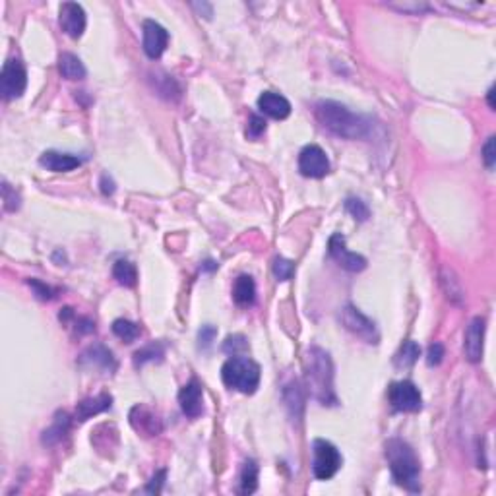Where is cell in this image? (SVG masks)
<instances>
[{
	"label": "cell",
	"mask_w": 496,
	"mask_h": 496,
	"mask_svg": "<svg viewBox=\"0 0 496 496\" xmlns=\"http://www.w3.org/2000/svg\"><path fill=\"white\" fill-rule=\"evenodd\" d=\"M305 382L309 393L320 403L334 407L337 405L336 388H334V363L328 351L322 347H310L305 355Z\"/></svg>",
	"instance_id": "obj_1"
},
{
	"label": "cell",
	"mask_w": 496,
	"mask_h": 496,
	"mask_svg": "<svg viewBox=\"0 0 496 496\" xmlns=\"http://www.w3.org/2000/svg\"><path fill=\"white\" fill-rule=\"evenodd\" d=\"M316 119L326 130L336 134L339 138H345V140L366 138L373 128L370 119L357 114L337 101H320L316 105Z\"/></svg>",
	"instance_id": "obj_2"
},
{
	"label": "cell",
	"mask_w": 496,
	"mask_h": 496,
	"mask_svg": "<svg viewBox=\"0 0 496 496\" xmlns=\"http://www.w3.org/2000/svg\"><path fill=\"white\" fill-rule=\"evenodd\" d=\"M386 459L390 465L393 481L409 493L421 490V463L415 450L402 438H390L384 446Z\"/></svg>",
	"instance_id": "obj_3"
},
{
	"label": "cell",
	"mask_w": 496,
	"mask_h": 496,
	"mask_svg": "<svg viewBox=\"0 0 496 496\" xmlns=\"http://www.w3.org/2000/svg\"><path fill=\"white\" fill-rule=\"evenodd\" d=\"M221 378L227 388L241 393H254L260 384V366L248 357H231L221 368Z\"/></svg>",
	"instance_id": "obj_4"
},
{
	"label": "cell",
	"mask_w": 496,
	"mask_h": 496,
	"mask_svg": "<svg viewBox=\"0 0 496 496\" xmlns=\"http://www.w3.org/2000/svg\"><path fill=\"white\" fill-rule=\"evenodd\" d=\"M312 454H314L312 473H314V477L318 479V481H328V479L334 477L339 471V468H341V463H343L339 450L332 442L324 441V438L314 441Z\"/></svg>",
	"instance_id": "obj_5"
},
{
	"label": "cell",
	"mask_w": 496,
	"mask_h": 496,
	"mask_svg": "<svg viewBox=\"0 0 496 496\" xmlns=\"http://www.w3.org/2000/svg\"><path fill=\"white\" fill-rule=\"evenodd\" d=\"M26 85H28V72H26V66L18 58H8L4 66H2V72H0V92L2 97L6 101L12 99H18L26 92Z\"/></svg>",
	"instance_id": "obj_6"
},
{
	"label": "cell",
	"mask_w": 496,
	"mask_h": 496,
	"mask_svg": "<svg viewBox=\"0 0 496 496\" xmlns=\"http://www.w3.org/2000/svg\"><path fill=\"white\" fill-rule=\"evenodd\" d=\"M339 320L343 324V328L349 330L351 334H355L357 337H361L366 343H378L380 341V334L373 320L365 316L361 310L353 307V305H345L341 312H339Z\"/></svg>",
	"instance_id": "obj_7"
},
{
	"label": "cell",
	"mask_w": 496,
	"mask_h": 496,
	"mask_svg": "<svg viewBox=\"0 0 496 496\" xmlns=\"http://www.w3.org/2000/svg\"><path fill=\"white\" fill-rule=\"evenodd\" d=\"M388 402L395 411L417 413L422 407V397L419 388L409 380L392 382L388 388Z\"/></svg>",
	"instance_id": "obj_8"
},
{
	"label": "cell",
	"mask_w": 496,
	"mask_h": 496,
	"mask_svg": "<svg viewBox=\"0 0 496 496\" xmlns=\"http://www.w3.org/2000/svg\"><path fill=\"white\" fill-rule=\"evenodd\" d=\"M299 171L302 177L324 178L330 173V160L326 151L316 144L305 146L299 153Z\"/></svg>",
	"instance_id": "obj_9"
},
{
	"label": "cell",
	"mask_w": 496,
	"mask_h": 496,
	"mask_svg": "<svg viewBox=\"0 0 496 496\" xmlns=\"http://www.w3.org/2000/svg\"><path fill=\"white\" fill-rule=\"evenodd\" d=\"M328 253L332 256V260L341 266L347 272H363L366 268V258L361 254L351 253L347 248L345 237L341 233H334L328 241Z\"/></svg>",
	"instance_id": "obj_10"
},
{
	"label": "cell",
	"mask_w": 496,
	"mask_h": 496,
	"mask_svg": "<svg viewBox=\"0 0 496 496\" xmlns=\"http://www.w3.org/2000/svg\"><path fill=\"white\" fill-rule=\"evenodd\" d=\"M58 24L68 37L78 39L82 37V33L85 31V12L78 2H65L60 4L58 10Z\"/></svg>",
	"instance_id": "obj_11"
},
{
	"label": "cell",
	"mask_w": 496,
	"mask_h": 496,
	"mask_svg": "<svg viewBox=\"0 0 496 496\" xmlns=\"http://www.w3.org/2000/svg\"><path fill=\"white\" fill-rule=\"evenodd\" d=\"M142 29H144V53L153 60L160 58L167 49L169 31L153 19H146Z\"/></svg>",
	"instance_id": "obj_12"
},
{
	"label": "cell",
	"mask_w": 496,
	"mask_h": 496,
	"mask_svg": "<svg viewBox=\"0 0 496 496\" xmlns=\"http://www.w3.org/2000/svg\"><path fill=\"white\" fill-rule=\"evenodd\" d=\"M485 330H487V322L485 318H473L469 322L468 330H465V337H463V353L469 363H479L483 357V341H485Z\"/></svg>",
	"instance_id": "obj_13"
},
{
	"label": "cell",
	"mask_w": 496,
	"mask_h": 496,
	"mask_svg": "<svg viewBox=\"0 0 496 496\" xmlns=\"http://www.w3.org/2000/svg\"><path fill=\"white\" fill-rule=\"evenodd\" d=\"M178 403H180L182 413L190 419H196L204 413V393H202V386L198 384V380H190L187 386L180 388Z\"/></svg>",
	"instance_id": "obj_14"
},
{
	"label": "cell",
	"mask_w": 496,
	"mask_h": 496,
	"mask_svg": "<svg viewBox=\"0 0 496 496\" xmlns=\"http://www.w3.org/2000/svg\"><path fill=\"white\" fill-rule=\"evenodd\" d=\"M78 363L84 368H99V370H105V373H112L117 368V361H114L112 353L101 343L87 347L84 353L80 355Z\"/></svg>",
	"instance_id": "obj_15"
},
{
	"label": "cell",
	"mask_w": 496,
	"mask_h": 496,
	"mask_svg": "<svg viewBox=\"0 0 496 496\" xmlns=\"http://www.w3.org/2000/svg\"><path fill=\"white\" fill-rule=\"evenodd\" d=\"M130 425L142 436H157L163 431L160 417L144 405H136L130 411Z\"/></svg>",
	"instance_id": "obj_16"
},
{
	"label": "cell",
	"mask_w": 496,
	"mask_h": 496,
	"mask_svg": "<svg viewBox=\"0 0 496 496\" xmlns=\"http://www.w3.org/2000/svg\"><path fill=\"white\" fill-rule=\"evenodd\" d=\"M258 109L264 114L275 119V121H283V119H287L291 114V103L283 95L275 94V92H264L258 97Z\"/></svg>",
	"instance_id": "obj_17"
},
{
	"label": "cell",
	"mask_w": 496,
	"mask_h": 496,
	"mask_svg": "<svg viewBox=\"0 0 496 496\" xmlns=\"http://www.w3.org/2000/svg\"><path fill=\"white\" fill-rule=\"evenodd\" d=\"M112 405V395L109 393H99V395H92V397H85L82 402L76 405V419L80 422L92 419L94 415L111 409Z\"/></svg>",
	"instance_id": "obj_18"
},
{
	"label": "cell",
	"mask_w": 496,
	"mask_h": 496,
	"mask_svg": "<svg viewBox=\"0 0 496 496\" xmlns=\"http://www.w3.org/2000/svg\"><path fill=\"white\" fill-rule=\"evenodd\" d=\"M39 163L47 171H53V173H66V171H74L76 167L82 165V160L78 155H72V153H60V151H45L41 157H39Z\"/></svg>",
	"instance_id": "obj_19"
},
{
	"label": "cell",
	"mask_w": 496,
	"mask_h": 496,
	"mask_svg": "<svg viewBox=\"0 0 496 496\" xmlns=\"http://www.w3.org/2000/svg\"><path fill=\"white\" fill-rule=\"evenodd\" d=\"M68 431H70V417H68L65 411L56 413L55 421H53V425L49 427L47 431L43 432L41 441H43V444H47V446H55L58 442L65 441Z\"/></svg>",
	"instance_id": "obj_20"
},
{
	"label": "cell",
	"mask_w": 496,
	"mask_h": 496,
	"mask_svg": "<svg viewBox=\"0 0 496 496\" xmlns=\"http://www.w3.org/2000/svg\"><path fill=\"white\" fill-rule=\"evenodd\" d=\"M58 70L66 80H84L87 74L84 62L72 53H62L58 56Z\"/></svg>",
	"instance_id": "obj_21"
},
{
	"label": "cell",
	"mask_w": 496,
	"mask_h": 496,
	"mask_svg": "<svg viewBox=\"0 0 496 496\" xmlns=\"http://www.w3.org/2000/svg\"><path fill=\"white\" fill-rule=\"evenodd\" d=\"M233 299L237 305L241 307H250L256 300V283L250 275H241L239 280L234 281L233 287Z\"/></svg>",
	"instance_id": "obj_22"
},
{
	"label": "cell",
	"mask_w": 496,
	"mask_h": 496,
	"mask_svg": "<svg viewBox=\"0 0 496 496\" xmlns=\"http://www.w3.org/2000/svg\"><path fill=\"white\" fill-rule=\"evenodd\" d=\"M258 488V465L254 459H246L241 469V477H239V495H253Z\"/></svg>",
	"instance_id": "obj_23"
},
{
	"label": "cell",
	"mask_w": 496,
	"mask_h": 496,
	"mask_svg": "<svg viewBox=\"0 0 496 496\" xmlns=\"http://www.w3.org/2000/svg\"><path fill=\"white\" fill-rule=\"evenodd\" d=\"M419 355H421V347H419V343H415V341H405L402 347H400V351L395 353V357H393V365L397 366V368H409V366H413L415 363H417V359H419Z\"/></svg>",
	"instance_id": "obj_24"
},
{
	"label": "cell",
	"mask_w": 496,
	"mask_h": 496,
	"mask_svg": "<svg viewBox=\"0 0 496 496\" xmlns=\"http://www.w3.org/2000/svg\"><path fill=\"white\" fill-rule=\"evenodd\" d=\"M112 277L119 281L124 287H134L136 281H138V272H136V266L128 260H119L112 266Z\"/></svg>",
	"instance_id": "obj_25"
},
{
	"label": "cell",
	"mask_w": 496,
	"mask_h": 496,
	"mask_svg": "<svg viewBox=\"0 0 496 496\" xmlns=\"http://www.w3.org/2000/svg\"><path fill=\"white\" fill-rule=\"evenodd\" d=\"M283 395H285V402H287V407H289L291 417L300 419L302 409H305V397H302V390H300L299 382H291V384L285 388Z\"/></svg>",
	"instance_id": "obj_26"
},
{
	"label": "cell",
	"mask_w": 496,
	"mask_h": 496,
	"mask_svg": "<svg viewBox=\"0 0 496 496\" xmlns=\"http://www.w3.org/2000/svg\"><path fill=\"white\" fill-rule=\"evenodd\" d=\"M165 357V345L163 343H150V345L142 347L140 351L134 353V366H144L146 363H155L163 361Z\"/></svg>",
	"instance_id": "obj_27"
},
{
	"label": "cell",
	"mask_w": 496,
	"mask_h": 496,
	"mask_svg": "<svg viewBox=\"0 0 496 496\" xmlns=\"http://www.w3.org/2000/svg\"><path fill=\"white\" fill-rule=\"evenodd\" d=\"M112 334L119 339H122L124 343H132L140 337V326L130 322V320L119 318L112 322Z\"/></svg>",
	"instance_id": "obj_28"
},
{
	"label": "cell",
	"mask_w": 496,
	"mask_h": 496,
	"mask_svg": "<svg viewBox=\"0 0 496 496\" xmlns=\"http://www.w3.org/2000/svg\"><path fill=\"white\" fill-rule=\"evenodd\" d=\"M442 280V287L446 291V297H448L452 302H458L461 305L463 302V291L459 287V281L456 280V275L450 272V270H444L441 275Z\"/></svg>",
	"instance_id": "obj_29"
},
{
	"label": "cell",
	"mask_w": 496,
	"mask_h": 496,
	"mask_svg": "<svg viewBox=\"0 0 496 496\" xmlns=\"http://www.w3.org/2000/svg\"><path fill=\"white\" fill-rule=\"evenodd\" d=\"M345 209L347 214H351L357 221H366V219L370 217V209H368V206H366L361 198H347Z\"/></svg>",
	"instance_id": "obj_30"
},
{
	"label": "cell",
	"mask_w": 496,
	"mask_h": 496,
	"mask_svg": "<svg viewBox=\"0 0 496 496\" xmlns=\"http://www.w3.org/2000/svg\"><path fill=\"white\" fill-rule=\"evenodd\" d=\"M223 351L233 357L243 355L244 351H248V341H246V337L241 336V334H237V336H229L227 339H225Z\"/></svg>",
	"instance_id": "obj_31"
},
{
	"label": "cell",
	"mask_w": 496,
	"mask_h": 496,
	"mask_svg": "<svg viewBox=\"0 0 496 496\" xmlns=\"http://www.w3.org/2000/svg\"><path fill=\"white\" fill-rule=\"evenodd\" d=\"M273 273H275V277H277L280 281L291 280L293 273H295V264L291 262V260H287V258L277 256V258L273 260Z\"/></svg>",
	"instance_id": "obj_32"
},
{
	"label": "cell",
	"mask_w": 496,
	"mask_h": 496,
	"mask_svg": "<svg viewBox=\"0 0 496 496\" xmlns=\"http://www.w3.org/2000/svg\"><path fill=\"white\" fill-rule=\"evenodd\" d=\"M2 200H4V209H6V212H16V209H19L22 198H19V194L16 192V188L10 187L6 180L2 182Z\"/></svg>",
	"instance_id": "obj_33"
},
{
	"label": "cell",
	"mask_w": 496,
	"mask_h": 496,
	"mask_svg": "<svg viewBox=\"0 0 496 496\" xmlns=\"http://www.w3.org/2000/svg\"><path fill=\"white\" fill-rule=\"evenodd\" d=\"M481 155H483V161H485V165H487L488 171H493V169H495V163H496V138L495 136H488L487 142H485V146L481 148Z\"/></svg>",
	"instance_id": "obj_34"
},
{
	"label": "cell",
	"mask_w": 496,
	"mask_h": 496,
	"mask_svg": "<svg viewBox=\"0 0 496 496\" xmlns=\"http://www.w3.org/2000/svg\"><path fill=\"white\" fill-rule=\"evenodd\" d=\"M264 132H266V121L260 114H250L248 126H246V136L248 138H260Z\"/></svg>",
	"instance_id": "obj_35"
},
{
	"label": "cell",
	"mask_w": 496,
	"mask_h": 496,
	"mask_svg": "<svg viewBox=\"0 0 496 496\" xmlns=\"http://www.w3.org/2000/svg\"><path fill=\"white\" fill-rule=\"evenodd\" d=\"M216 336H217L216 326H212V324L202 326V330L198 332V345L202 347V349H207V347L214 343Z\"/></svg>",
	"instance_id": "obj_36"
},
{
	"label": "cell",
	"mask_w": 496,
	"mask_h": 496,
	"mask_svg": "<svg viewBox=\"0 0 496 496\" xmlns=\"http://www.w3.org/2000/svg\"><path fill=\"white\" fill-rule=\"evenodd\" d=\"M29 287L33 289V293H35V297L41 300H51L53 297H55V291L51 289L49 285H45V283H41L39 280H29Z\"/></svg>",
	"instance_id": "obj_37"
},
{
	"label": "cell",
	"mask_w": 496,
	"mask_h": 496,
	"mask_svg": "<svg viewBox=\"0 0 496 496\" xmlns=\"http://www.w3.org/2000/svg\"><path fill=\"white\" fill-rule=\"evenodd\" d=\"M165 477H167V471H165V469L157 471V473L151 477L150 483H148L146 493H150V495H160L161 487H163V483H165Z\"/></svg>",
	"instance_id": "obj_38"
},
{
	"label": "cell",
	"mask_w": 496,
	"mask_h": 496,
	"mask_svg": "<svg viewBox=\"0 0 496 496\" xmlns=\"http://www.w3.org/2000/svg\"><path fill=\"white\" fill-rule=\"evenodd\" d=\"M442 359H444V345L442 343H432L429 347V353H427V363L431 366L441 365Z\"/></svg>",
	"instance_id": "obj_39"
},
{
	"label": "cell",
	"mask_w": 496,
	"mask_h": 496,
	"mask_svg": "<svg viewBox=\"0 0 496 496\" xmlns=\"http://www.w3.org/2000/svg\"><path fill=\"white\" fill-rule=\"evenodd\" d=\"M101 190H103V194H112L114 192V182H112V178L109 177V175H103L101 177Z\"/></svg>",
	"instance_id": "obj_40"
},
{
	"label": "cell",
	"mask_w": 496,
	"mask_h": 496,
	"mask_svg": "<svg viewBox=\"0 0 496 496\" xmlns=\"http://www.w3.org/2000/svg\"><path fill=\"white\" fill-rule=\"evenodd\" d=\"M487 101H488V107H490V109H495L496 107L495 105V85H490V89H488Z\"/></svg>",
	"instance_id": "obj_41"
}]
</instances>
